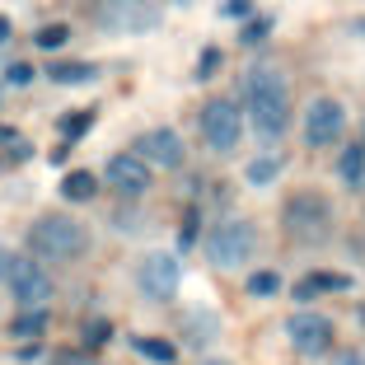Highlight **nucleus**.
<instances>
[{"label":"nucleus","mask_w":365,"mask_h":365,"mask_svg":"<svg viewBox=\"0 0 365 365\" xmlns=\"http://www.w3.org/2000/svg\"><path fill=\"white\" fill-rule=\"evenodd\" d=\"M10 290H14V300H19L24 309H43V304L52 300V277H47V272L38 267L33 258H14Z\"/></svg>","instance_id":"nucleus-8"},{"label":"nucleus","mask_w":365,"mask_h":365,"mask_svg":"<svg viewBox=\"0 0 365 365\" xmlns=\"http://www.w3.org/2000/svg\"><path fill=\"white\" fill-rule=\"evenodd\" d=\"M248 10H253V0H230V5H225V14H230V19H244Z\"/></svg>","instance_id":"nucleus-26"},{"label":"nucleus","mask_w":365,"mask_h":365,"mask_svg":"<svg viewBox=\"0 0 365 365\" xmlns=\"http://www.w3.org/2000/svg\"><path fill=\"white\" fill-rule=\"evenodd\" d=\"M286 337H290V346H295L300 356H323L328 346H333V323L323 319V314H290Z\"/></svg>","instance_id":"nucleus-10"},{"label":"nucleus","mask_w":365,"mask_h":365,"mask_svg":"<svg viewBox=\"0 0 365 365\" xmlns=\"http://www.w3.org/2000/svg\"><path fill=\"white\" fill-rule=\"evenodd\" d=\"M267 33H272V24L258 19V24H248V29H244V43H258V38H267Z\"/></svg>","instance_id":"nucleus-25"},{"label":"nucleus","mask_w":365,"mask_h":365,"mask_svg":"<svg viewBox=\"0 0 365 365\" xmlns=\"http://www.w3.org/2000/svg\"><path fill=\"white\" fill-rule=\"evenodd\" d=\"M328 290H351V277L346 272H309L304 281H295V300H314Z\"/></svg>","instance_id":"nucleus-12"},{"label":"nucleus","mask_w":365,"mask_h":365,"mask_svg":"<svg viewBox=\"0 0 365 365\" xmlns=\"http://www.w3.org/2000/svg\"><path fill=\"white\" fill-rule=\"evenodd\" d=\"M136 160L155 164V169H178L187 150H182V136L173 127H150L145 136H136Z\"/></svg>","instance_id":"nucleus-9"},{"label":"nucleus","mask_w":365,"mask_h":365,"mask_svg":"<svg viewBox=\"0 0 365 365\" xmlns=\"http://www.w3.org/2000/svg\"><path fill=\"white\" fill-rule=\"evenodd\" d=\"M52 365H80V356H76V351H61V356H56Z\"/></svg>","instance_id":"nucleus-29"},{"label":"nucleus","mask_w":365,"mask_h":365,"mask_svg":"<svg viewBox=\"0 0 365 365\" xmlns=\"http://www.w3.org/2000/svg\"><path fill=\"white\" fill-rule=\"evenodd\" d=\"M136 281L150 300H173L178 295V281H182V267L173 253H145L136 267Z\"/></svg>","instance_id":"nucleus-7"},{"label":"nucleus","mask_w":365,"mask_h":365,"mask_svg":"<svg viewBox=\"0 0 365 365\" xmlns=\"http://www.w3.org/2000/svg\"><path fill=\"white\" fill-rule=\"evenodd\" d=\"M33 80V66H10V85H29Z\"/></svg>","instance_id":"nucleus-27"},{"label":"nucleus","mask_w":365,"mask_h":365,"mask_svg":"<svg viewBox=\"0 0 365 365\" xmlns=\"http://www.w3.org/2000/svg\"><path fill=\"white\" fill-rule=\"evenodd\" d=\"M202 365H230V361H202Z\"/></svg>","instance_id":"nucleus-32"},{"label":"nucleus","mask_w":365,"mask_h":365,"mask_svg":"<svg viewBox=\"0 0 365 365\" xmlns=\"http://www.w3.org/2000/svg\"><path fill=\"white\" fill-rule=\"evenodd\" d=\"M277 173H281V160H277V155H262V160H253V164L244 169V178L253 182V187H267Z\"/></svg>","instance_id":"nucleus-18"},{"label":"nucleus","mask_w":365,"mask_h":365,"mask_svg":"<svg viewBox=\"0 0 365 365\" xmlns=\"http://www.w3.org/2000/svg\"><path fill=\"white\" fill-rule=\"evenodd\" d=\"M342 127H346V108L337 103V98L323 94L304 108V145H314V150L333 145V140L342 136Z\"/></svg>","instance_id":"nucleus-6"},{"label":"nucleus","mask_w":365,"mask_h":365,"mask_svg":"<svg viewBox=\"0 0 365 365\" xmlns=\"http://www.w3.org/2000/svg\"><path fill=\"white\" fill-rule=\"evenodd\" d=\"M108 337H113V328H108V323H103V319H94V323H89V328H85V342H89V346H98V342H108Z\"/></svg>","instance_id":"nucleus-23"},{"label":"nucleus","mask_w":365,"mask_h":365,"mask_svg":"<svg viewBox=\"0 0 365 365\" xmlns=\"http://www.w3.org/2000/svg\"><path fill=\"white\" fill-rule=\"evenodd\" d=\"M29 248H33V258H43V262H76L89 248V230L61 211H47L29 225Z\"/></svg>","instance_id":"nucleus-2"},{"label":"nucleus","mask_w":365,"mask_h":365,"mask_svg":"<svg viewBox=\"0 0 365 365\" xmlns=\"http://www.w3.org/2000/svg\"><path fill=\"white\" fill-rule=\"evenodd\" d=\"M197 127H202V140L211 145L215 155H230L239 145V136H244V108L235 103V98H206L202 103V118H197Z\"/></svg>","instance_id":"nucleus-4"},{"label":"nucleus","mask_w":365,"mask_h":365,"mask_svg":"<svg viewBox=\"0 0 365 365\" xmlns=\"http://www.w3.org/2000/svg\"><path fill=\"white\" fill-rule=\"evenodd\" d=\"M5 38H10V19H5V14H0V43H5Z\"/></svg>","instance_id":"nucleus-30"},{"label":"nucleus","mask_w":365,"mask_h":365,"mask_svg":"<svg viewBox=\"0 0 365 365\" xmlns=\"http://www.w3.org/2000/svg\"><path fill=\"white\" fill-rule=\"evenodd\" d=\"M94 192H98V178L85 173V169H76V173H66V178H61V197H66V202H94Z\"/></svg>","instance_id":"nucleus-14"},{"label":"nucleus","mask_w":365,"mask_h":365,"mask_svg":"<svg viewBox=\"0 0 365 365\" xmlns=\"http://www.w3.org/2000/svg\"><path fill=\"white\" fill-rule=\"evenodd\" d=\"M244 103H248V127L262 140H277L290 127V94H286V76L281 71H248L244 80Z\"/></svg>","instance_id":"nucleus-1"},{"label":"nucleus","mask_w":365,"mask_h":365,"mask_svg":"<svg viewBox=\"0 0 365 365\" xmlns=\"http://www.w3.org/2000/svg\"><path fill=\"white\" fill-rule=\"evenodd\" d=\"M131 346H136L145 361H155V365H173V356H178V346L164 342V337H136Z\"/></svg>","instance_id":"nucleus-16"},{"label":"nucleus","mask_w":365,"mask_h":365,"mask_svg":"<svg viewBox=\"0 0 365 365\" xmlns=\"http://www.w3.org/2000/svg\"><path fill=\"white\" fill-rule=\"evenodd\" d=\"M98 71L85 61H52L47 66V80H56V85H85V80H94Z\"/></svg>","instance_id":"nucleus-15"},{"label":"nucleus","mask_w":365,"mask_h":365,"mask_svg":"<svg viewBox=\"0 0 365 365\" xmlns=\"http://www.w3.org/2000/svg\"><path fill=\"white\" fill-rule=\"evenodd\" d=\"M337 173H342L346 187H361V182H365V140H356V145H346V150H342Z\"/></svg>","instance_id":"nucleus-13"},{"label":"nucleus","mask_w":365,"mask_h":365,"mask_svg":"<svg viewBox=\"0 0 365 365\" xmlns=\"http://www.w3.org/2000/svg\"><path fill=\"white\" fill-rule=\"evenodd\" d=\"M10 333H14V337H24V342H29V337L38 342V337L47 333V314H43V309H24L19 319L10 323Z\"/></svg>","instance_id":"nucleus-17"},{"label":"nucleus","mask_w":365,"mask_h":365,"mask_svg":"<svg viewBox=\"0 0 365 365\" xmlns=\"http://www.w3.org/2000/svg\"><path fill=\"white\" fill-rule=\"evenodd\" d=\"M253 248H258V230L248 225V220H220V225L206 235V258L211 267H244L253 258Z\"/></svg>","instance_id":"nucleus-5"},{"label":"nucleus","mask_w":365,"mask_h":365,"mask_svg":"<svg viewBox=\"0 0 365 365\" xmlns=\"http://www.w3.org/2000/svg\"><path fill=\"white\" fill-rule=\"evenodd\" d=\"M281 225L295 244H323L333 235V202L319 192H295L281 211Z\"/></svg>","instance_id":"nucleus-3"},{"label":"nucleus","mask_w":365,"mask_h":365,"mask_svg":"<svg viewBox=\"0 0 365 365\" xmlns=\"http://www.w3.org/2000/svg\"><path fill=\"white\" fill-rule=\"evenodd\" d=\"M215 66H220V52H215V47H206V56L197 61V80H206V76L215 71Z\"/></svg>","instance_id":"nucleus-24"},{"label":"nucleus","mask_w":365,"mask_h":365,"mask_svg":"<svg viewBox=\"0 0 365 365\" xmlns=\"http://www.w3.org/2000/svg\"><path fill=\"white\" fill-rule=\"evenodd\" d=\"M192 244H197V211H187L178 225V248H192Z\"/></svg>","instance_id":"nucleus-21"},{"label":"nucleus","mask_w":365,"mask_h":365,"mask_svg":"<svg viewBox=\"0 0 365 365\" xmlns=\"http://www.w3.org/2000/svg\"><path fill=\"white\" fill-rule=\"evenodd\" d=\"M277 290H281L277 272H253V277H248V295H277Z\"/></svg>","instance_id":"nucleus-20"},{"label":"nucleus","mask_w":365,"mask_h":365,"mask_svg":"<svg viewBox=\"0 0 365 365\" xmlns=\"http://www.w3.org/2000/svg\"><path fill=\"white\" fill-rule=\"evenodd\" d=\"M66 38H71V33H66L61 24H52V29H43V33H38V47H61Z\"/></svg>","instance_id":"nucleus-22"},{"label":"nucleus","mask_w":365,"mask_h":365,"mask_svg":"<svg viewBox=\"0 0 365 365\" xmlns=\"http://www.w3.org/2000/svg\"><path fill=\"white\" fill-rule=\"evenodd\" d=\"M89 122H94V108H76V113H66V118H61V136L66 140H80L89 131Z\"/></svg>","instance_id":"nucleus-19"},{"label":"nucleus","mask_w":365,"mask_h":365,"mask_svg":"<svg viewBox=\"0 0 365 365\" xmlns=\"http://www.w3.org/2000/svg\"><path fill=\"white\" fill-rule=\"evenodd\" d=\"M342 365H365V356H361V351H351V356H346Z\"/></svg>","instance_id":"nucleus-31"},{"label":"nucleus","mask_w":365,"mask_h":365,"mask_svg":"<svg viewBox=\"0 0 365 365\" xmlns=\"http://www.w3.org/2000/svg\"><path fill=\"white\" fill-rule=\"evenodd\" d=\"M10 267H14V253H10V248H0V281H10Z\"/></svg>","instance_id":"nucleus-28"},{"label":"nucleus","mask_w":365,"mask_h":365,"mask_svg":"<svg viewBox=\"0 0 365 365\" xmlns=\"http://www.w3.org/2000/svg\"><path fill=\"white\" fill-rule=\"evenodd\" d=\"M103 182L118 197H145V187H150V164L136 160V155H113V160H108Z\"/></svg>","instance_id":"nucleus-11"}]
</instances>
